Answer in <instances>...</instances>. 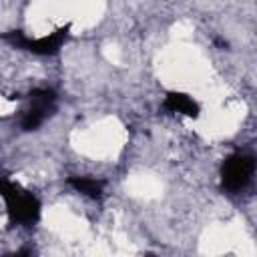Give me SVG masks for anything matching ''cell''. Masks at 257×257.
<instances>
[{"instance_id": "obj_1", "label": "cell", "mask_w": 257, "mask_h": 257, "mask_svg": "<svg viewBox=\"0 0 257 257\" xmlns=\"http://www.w3.org/2000/svg\"><path fill=\"white\" fill-rule=\"evenodd\" d=\"M122 143V128L114 120H102L96 126L78 135L76 145L82 153L90 157H106L112 155Z\"/></svg>"}, {"instance_id": "obj_2", "label": "cell", "mask_w": 257, "mask_h": 257, "mask_svg": "<svg viewBox=\"0 0 257 257\" xmlns=\"http://www.w3.org/2000/svg\"><path fill=\"white\" fill-rule=\"evenodd\" d=\"M131 191L135 195H141L145 199H151V197H157L159 191H161V185L153 179V177H147V175H141L137 179H133L131 183Z\"/></svg>"}]
</instances>
